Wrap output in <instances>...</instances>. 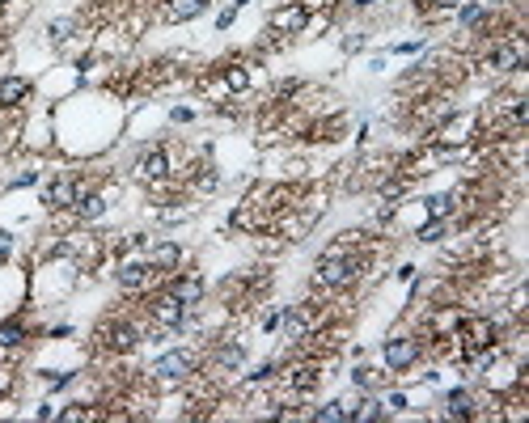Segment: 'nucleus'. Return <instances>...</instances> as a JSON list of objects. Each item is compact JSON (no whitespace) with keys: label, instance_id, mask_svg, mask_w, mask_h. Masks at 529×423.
Instances as JSON below:
<instances>
[{"label":"nucleus","instance_id":"f257e3e1","mask_svg":"<svg viewBox=\"0 0 529 423\" xmlns=\"http://www.w3.org/2000/svg\"><path fill=\"white\" fill-rule=\"evenodd\" d=\"M352 275H356V263H347L343 254H326V258L318 263V280H322V284H331V288L347 284Z\"/></svg>","mask_w":529,"mask_h":423},{"label":"nucleus","instance_id":"f03ea898","mask_svg":"<svg viewBox=\"0 0 529 423\" xmlns=\"http://www.w3.org/2000/svg\"><path fill=\"white\" fill-rule=\"evenodd\" d=\"M415 360H420V339H390V343H386V364H390L394 373L411 369Z\"/></svg>","mask_w":529,"mask_h":423},{"label":"nucleus","instance_id":"7ed1b4c3","mask_svg":"<svg viewBox=\"0 0 529 423\" xmlns=\"http://www.w3.org/2000/svg\"><path fill=\"white\" fill-rule=\"evenodd\" d=\"M153 373H157V377H170V381H174V377H186V373H195V356H191V352H165V356L153 364Z\"/></svg>","mask_w":529,"mask_h":423},{"label":"nucleus","instance_id":"20e7f679","mask_svg":"<svg viewBox=\"0 0 529 423\" xmlns=\"http://www.w3.org/2000/svg\"><path fill=\"white\" fill-rule=\"evenodd\" d=\"M153 318H157L161 326H182V318H186V305H182L174 292H165V297H157V301H153Z\"/></svg>","mask_w":529,"mask_h":423},{"label":"nucleus","instance_id":"39448f33","mask_svg":"<svg viewBox=\"0 0 529 423\" xmlns=\"http://www.w3.org/2000/svg\"><path fill=\"white\" fill-rule=\"evenodd\" d=\"M492 335H496V326H492L487 318H470V322H466V343H470V352H483V347L492 343Z\"/></svg>","mask_w":529,"mask_h":423},{"label":"nucleus","instance_id":"423d86ee","mask_svg":"<svg viewBox=\"0 0 529 423\" xmlns=\"http://www.w3.org/2000/svg\"><path fill=\"white\" fill-rule=\"evenodd\" d=\"M525 55H529L525 38H517V42H509V47H500V51H496V68H521V64H525Z\"/></svg>","mask_w":529,"mask_h":423},{"label":"nucleus","instance_id":"0eeeda50","mask_svg":"<svg viewBox=\"0 0 529 423\" xmlns=\"http://www.w3.org/2000/svg\"><path fill=\"white\" fill-rule=\"evenodd\" d=\"M25 93H30V81H21V76H4L0 81V106H17Z\"/></svg>","mask_w":529,"mask_h":423},{"label":"nucleus","instance_id":"6e6552de","mask_svg":"<svg viewBox=\"0 0 529 423\" xmlns=\"http://www.w3.org/2000/svg\"><path fill=\"white\" fill-rule=\"evenodd\" d=\"M203 8H208V0H170L165 17H170V21H191V17H199Z\"/></svg>","mask_w":529,"mask_h":423},{"label":"nucleus","instance_id":"1a4fd4ad","mask_svg":"<svg viewBox=\"0 0 529 423\" xmlns=\"http://www.w3.org/2000/svg\"><path fill=\"white\" fill-rule=\"evenodd\" d=\"M136 174H140V178H161V174H165V153H161V148L144 153V157L136 161Z\"/></svg>","mask_w":529,"mask_h":423},{"label":"nucleus","instance_id":"9d476101","mask_svg":"<svg viewBox=\"0 0 529 423\" xmlns=\"http://www.w3.org/2000/svg\"><path fill=\"white\" fill-rule=\"evenodd\" d=\"M271 25H275V30L297 34V30H305V8H280V13L271 17Z\"/></svg>","mask_w":529,"mask_h":423},{"label":"nucleus","instance_id":"9b49d317","mask_svg":"<svg viewBox=\"0 0 529 423\" xmlns=\"http://www.w3.org/2000/svg\"><path fill=\"white\" fill-rule=\"evenodd\" d=\"M170 292H174V297H178L186 309H191V305H199V297H203V284H199V280H178Z\"/></svg>","mask_w":529,"mask_h":423},{"label":"nucleus","instance_id":"f8f14e48","mask_svg":"<svg viewBox=\"0 0 529 423\" xmlns=\"http://www.w3.org/2000/svg\"><path fill=\"white\" fill-rule=\"evenodd\" d=\"M47 203H55V208H72V203H76V186H72V182H55V186L47 191Z\"/></svg>","mask_w":529,"mask_h":423},{"label":"nucleus","instance_id":"ddd939ff","mask_svg":"<svg viewBox=\"0 0 529 423\" xmlns=\"http://www.w3.org/2000/svg\"><path fill=\"white\" fill-rule=\"evenodd\" d=\"M144 280H148V267H144V263H127V267L119 271V284H123V288H140Z\"/></svg>","mask_w":529,"mask_h":423},{"label":"nucleus","instance_id":"4468645a","mask_svg":"<svg viewBox=\"0 0 529 423\" xmlns=\"http://www.w3.org/2000/svg\"><path fill=\"white\" fill-rule=\"evenodd\" d=\"M445 411H449L453 419H466V415H470V394H466V390H453L449 403H445Z\"/></svg>","mask_w":529,"mask_h":423},{"label":"nucleus","instance_id":"2eb2a0df","mask_svg":"<svg viewBox=\"0 0 529 423\" xmlns=\"http://www.w3.org/2000/svg\"><path fill=\"white\" fill-rule=\"evenodd\" d=\"M178 258H182L178 246H157V250H153V267H165V271H170V267H178Z\"/></svg>","mask_w":529,"mask_h":423},{"label":"nucleus","instance_id":"dca6fc26","mask_svg":"<svg viewBox=\"0 0 529 423\" xmlns=\"http://www.w3.org/2000/svg\"><path fill=\"white\" fill-rule=\"evenodd\" d=\"M318 423H339V419H347V403H326L318 415H314Z\"/></svg>","mask_w":529,"mask_h":423},{"label":"nucleus","instance_id":"f3484780","mask_svg":"<svg viewBox=\"0 0 529 423\" xmlns=\"http://www.w3.org/2000/svg\"><path fill=\"white\" fill-rule=\"evenodd\" d=\"M102 208H106V203H102L97 195H89V199H76V212H81L85 220H93V216H102Z\"/></svg>","mask_w":529,"mask_h":423},{"label":"nucleus","instance_id":"a211bd4d","mask_svg":"<svg viewBox=\"0 0 529 423\" xmlns=\"http://www.w3.org/2000/svg\"><path fill=\"white\" fill-rule=\"evenodd\" d=\"M131 343H136V330H131V326H114V330H110V347L123 352V347H131Z\"/></svg>","mask_w":529,"mask_h":423},{"label":"nucleus","instance_id":"6ab92c4d","mask_svg":"<svg viewBox=\"0 0 529 423\" xmlns=\"http://www.w3.org/2000/svg\"><path fill=\"white\" fill-rule=\"evenodd\" d=\"M13 343H21V326H17V322H4V326H0V347H13Z\"/></svg>","mask_w":529,"mask_h":423},{"label":"nucleus","instance_id":"aec40b11","mask_svg":"<svg viewBox=\"0 0 529 423\" xmlns=\"http://www.w3.org/2000/svg\"><path fill=\"white\" fill-rule=\"evenodd\" d=\"M428 208H432V216H449V208H453V195H432V199H428Z\"/></svg>","mask_w":529,"mask_h":423},{"label":"nucleus","instance_id":"412c9836","mask_svg":"<svg viewBox=\"0 0 529 423\" xmlns=\"http://www.w3.org/2000/svg\"><path fill=\"white\" fill-rule=\"evenodd\" d=\"M441 237H445V225H441V220H432V225L420 229V242H441Z\"/></svg>","mask_w":529,"mask_h":423},{"label":"nucleus","instance_id":"4be33fe9","mask_svg":"<svg viewBox=\"0 0 529 423\" xmlns=\"http://www.w3.org/2000/svg\"><path fill=\"white\" fill-rule=\"evenodd\" d=\"M284 330H288V339H301V335H305V318L288 314V318H284Z\"/></svg>","mask_w":529,"mask_h":423},{"label":"nucleus","instance_id":"5701e85b","mask_svg":"<svg viewBox=\"0 0 529 423\" xmlns=\"http://www.w3.org/2000/svg\"><path fill=\"white\" fill-rule=\"evenodd\" d=\"M246 85H250V76H246L242 68H233V72H229V89H246Z\"/></svg>","mask_w":529,"mask_h":423},{"label":"nucleus","instance_id":"b1692460","mask_svg":"<svg viewBox=\"0 0 529 423\" xmlns=\"http://www.w3.org/2000/svg\"><path fill=\"white\" fill-rule=\"evenodd\" d=\"M479 17H483V8H479V4H466V8H462V21H466V25H475Z\"/></svg>","mask_w":529,"mask_h":423},{"label":"nucleus","instance_id":"393cba45","mask_svg":"<svg viewBox=\"0 0 529 423\" xmlns=\"http://www.w3.org/2000/svg\"><path fill=\"white\" fill-rule=\"evenodd\" d=\"M68 30H72V21H68V17H59V21H51V34H55V38H68Z\"/></svg>","mask_w":529,"mask_h":423},{"label":"nucleus","instance_id":"a878e982","mask_svg":"<svg viewBox=\"0 0 529 423\" xmlns=\"http://www.w3.org/2000/svg\"><path fill=\"white\" fill-rule=\"evenodd\" d=\"M220 364H229V369H233V364H242V347H229V352H220Z\"/></svg>","mask_w":529,"mask_h":423},{"label":"nucleus","instance_id":"bb28decb","mask_svg":"<svg viewBox=\"0 0 529 423\" xmlns=\"http://www.w3.org/2000/svg\"><path fill=\"white\" fill-rule=\"evenodd\" d=\"M314 386V369H301V377H297V390H309Z\"/></svg>","mask_w":529,"mask_h":423},{"label":"nucleus","instance_id":"cd10ccee","mask_svg":"<svg viewBox=\"0 0 529 423\" xmlns=\"http://www.w3.org/2000/svg\"><path fill=\"white\" fill-rule=\"evenodd\" d=\"M8 246H13V237H8V233H4V229H0V258H4V254H8Z\"/></svg>","mask_w":529,"mask_h":423},{"label":"nucleus","instance_id":"c85d7f7f","mask_svg":"<svg viewBox=\"0 0 529 423\" xmlns=\"http://www.w3.org/2000/svg\"><path fill=\"white\" fill-rule=\"evenodd\" d=\"M436 8H453V4H462V0H432Z\"/></svg>","mask_w":529,"mask_h":423},{"label":"nucleus","instance_id":"c756f323","mask_svg":"<svg viewBox=\"0 0 529 423\" xmlns=\"http://www.w3.org/2000/svg\"><path fill=\"white\" fill-rule=\"evenodd\" d=\"M356 4H377V0H356Z\"/></svg>","mask_w":529,"mask_h":423}]
</instances>
